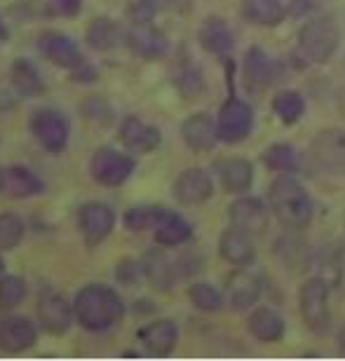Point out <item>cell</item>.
I'll list each match as a JSON object with an SVG mask.
<instances>
[{
  "label": "cell",
  "instance_id": "obj_1",
  "mask_svg": "<svg viewBox=\"0 0 345 361\" xmlns=\"http://www.w3.org/2000/svg\"><path fill=\"white\" fill-rule=\"evenodd\" d=\"M270 212L289 230H303L313 221V200L303 185L291 176H279L268 190Z\"/></svg>",
  "mask_w": 345,
  "mask_h": 361
},
{
  "label": "cell",
  "instance_id": "obj_2",
  "mask_svg": "<svg viewBox=\"0 0 345 361\" xmlns=\"http://www.w3.org/2000/svg\"><path fill=\"white\" fill-rule=\"evenodd\" d=\"M75 319L90 331H104L118 324L125 314V302L109 286H85L73 300Z\"/></svg>",
  "mask_w": 345,
  "mask_h": 361
},
{
  "label": "cell",
  "instance_id": "obj_3",
  "mask_svg": "<svg viewBox=\"0 0 345 361\" xmlns=\"http://www.w3.org/2000/svg\"><path fill=\"white\" fill-rule=\"evenodd\" d=\"M298 49L310 63H327L332 59L339 49V26L334 19L322 17L308 21L298 33Z\"/></svg>",
  "mask_w": 345,
  "mask_h": 361
},
{
  "label": "cell",
  "instance_id": "obj_4",
  "mask_svg": "<svg viewBox=\"0 0 345 361\" xmlns=\"http://www.w3.org/2000/svg\"><path fill=\"white\" fill-rule=\"evenodd\" d=\"M298 310L305 326L315 334H325L332 326L327 279H308L298 291Z\"/></svg>",
  "mask_w": 345,
  "mask_h": 361
},
{
  "label": "cell",
  "instance_id": "obj_5",
  "mask_svg": "<svg viewBox=\"0 0 345 361\" xmlns=\"http://www.w3.org/2000/svg\"><path fill=\"white\" fill-rule=\"evenodd\" d=\"M310 157L315 164L334 176H345V132L325 129L317 132L310 143Z\"/></svg>",
  "mask_w": 345,
  "mask_h": 361
},
{
  "label": "cell",
  "instance_id": "obj_6",
  "mask_svg": "<svg viewBox=\"0 0 345 361\" xmlns=\"http://www.w3.org/2000/svg\"><path fill=\"white\" fill-rule=\"evenodd\" d=\"M90 171L97 183H102L106 188H115V185H122L132 176L134 160L115 148H99L97 153L92 155Z\"/></svg>",
  "mask_w": 345,
  "mask_h": 361
},
{
  "label": "cell",
  "instance_id": "obj_7",
  "mask_svg": "<svg viewBox=\"0 0 345 361\" xmlns=\"http://www.w3.org/2000/svg\"><path fill=\"white\" fill-rule=\"evenodd\" d=\"M251 127H254V113H251L249 104H244L240 99H228L221 106L217 118L219 141L240 143L251 134Z\"/></svg>",
  "mask_w": 345,
  "mask_h": 361
},
{
  "label": "cell",
  "instance_id": "obj_8",
  "mask_svg": "<svg viewBox=\"0 0 345 361\" xmlns=\"http://www.w3.org/2000/svg\"><path fill=\"white\" fill-rule=\"evenodd\" d=\"M31 132L47 153H61L68 143V125L61 113L52 108H40L31 118Z\"/></svg>",
  "mask_w": 345,
  "mask_h": 361
},
{
  "label": "cell",
  "instance_id": "obj_9",
  "mask_svg": "<svg viewBox=\"0 0 345 361\" xmlns=\"http://www.w3.org/2000/svg\"><path fill=\"white\" fill-rule=\"evenodd\" d=\"M113 226H115V216L111 212V207H106L104 202H87L78 212V228H80L83 240L90 249L102 244L111 235Z\"/></svg>",
  "mask_w": 345,
  "mask_h": 361
},
{
  "label": "cell",
  "instance_id": "obj_10",
  "mask_svg": "<svg viewBox=\"0 0 345 361\" xmlns=\"http://www.w3.org/2000/svg\"><path fill=\"white\" fill-rule=\"evenodd\" d=\"M228 216H230V223L235 228H240L242 233H247L251 237L256 235H263L268 230V223H270V216H268V209L261 200L256 197H242V200H235L233 204L228 207Z\"/></svg>",
  "mask_w": 345,
  "mask_h": 361
},
{
  "label": "cell",
  "instance_id": "obj_11",
  "mask_svg": "<svg viewBox=\"0 0 345 361\" xmlns=\"http://www.w3.org/2000/svg\"><path fill=\"white\" fill-rule=\"evenodd\" d=\"M38 49L42 56H47L49 61H54L61 68H80L83 66V52L75 45L73 38L63 35L59 31H45L38 38Z\"/></svg>",
  "mask_w": 345,
  "mask_h": 361
},
{
  "label": "cell",
  "instance_id": "obj_12",
  "mask_svg": "<svg viewBox=\"0 0 345 361\" xmlns=\"http://www.w3.org/2000/svg\"><path fill=\"white\" fill-rule=\"evenodd\" d=\"M214 195V180L205 169H186L174 180V197L186 207H198Z\"/></svg>",
  "mask_w": 345,
  "mask_h": 361
},
{
  "label": "cell",
  "instance_id": "obj_13",
  "mask_svg": "<svg viewBox=\"0 0 345 361\" xmlns=\"http://www.w3.org/2000/svg\"><path fill=\"white\" fill-rule=\"evenodd\" d=\"M127 45L134 49L141 59H148V61H155V59H162L169 49V42L167 38L157 31V28L150 24V21H143V24H134L132 28L127 31Z\"/></svg>",
  "mask_w": 345,
  "mask_h": 361
},
{
  "label": "cell",
  "instance_id": "obj_14",
  "mask_svg": "<svg viewBox=\"0 0 345 361\" xmlns=\"http://www.w3.org/2000/svg\"><path fill=\"white\" fill-rule=\"evenodd\" d=\"M275 61L261 47H251L244 54V85L251 92H265L275 82Z\"/></svg>",
  "mask_w": 345,
  "mask_h": 361
},
{
  "label": "cell",
  "instance_id": "obj_15",
  "mask_svg": "<svg viewBox=\"0 0 345 361\" xmlns=\"http://www.w3.org/2000/svg\"><path fill=\"white\" fill-rule=\"evenodd\" d=\"M120 141L125 143L127 150L132 153H150L160 146L162 136H160V129L153 127V125H146L141 122L139 118H125L120 125Z\"/></svg>",
  "mask_w": 345,
  "mask_h": 361
},
{
  "label": "cell",
  "instance_id": "obj_16",
  "mask_svg": "<svg viewBox=\"0 0 345 361\" xmlns=\"http://www.w3.org/2000/svg\"><path fill=\"white\" fill-rule=\"evenodd\" d=\"M181 136H183L186 146L190 150H195V153H210L219 141L217 125H214V120L207 113L190 115L181 125Z\"/></svg>",
  "mask_w": 345,
  "mask_h": 361
},
{
  "label": "cell",
  "instance_id": "obj_17",
  "mask_svg": "<svg viewBox=\"0 0 345 361\" xmlns=\"http://www.w3.org/2000/svg\"><path fill=\"white\" fill-rule=\"evenodd\" d=\"M73 317H75L73 305H68V300L61 298L59 293H45L38 302V319L49 334H63V331H68Z\"/></svg>",
  "mask_w": 345,
  "mask_h": 361
},
{
  "label": "cell",
  "instance_id": "obj_18",
  "mask_svg": "<svg viewBox=\"0 0 345 361\" xmlns=\"http://www.w3.org/2000/svg\"><path fill=\"white\" fill-rule=\"evenodd\" d=\"M219 251L230 265H237V268H247L256 258V247H254V242H251V235L242 233V230L235 226L228 228L226 233L221 235Z\"/></svg>",
  "mask_w": 345,
  "mask_h": 361
},
{
  "label": "cell",
  "instance_id": "obj_19",
  "mask_svg": "<svg viewBox=\"0 0 345 361\" xmlns=\"http://www.w3.org/2000/svg\"><path fill=\"white\" fill-rule=\"evenodd\" d=\"M258 298H261V281L256 274L240 270L228 279V300L235 312L254 307Z\"/></svg>",
  "mask_w": 345,
  "mask_h": 361
},
{
  "label": "cell",
  "instance_id": "obj_20",
  "mask_svg": "<svg viewBox=\"0 0 345 361\" xmlns=\"http://www.w3.org/2000/svg\"><path fill=\"white\" fill-rule=\"evenodd\" d=\"M35 326L26 317H5L0 322V348L7 352H24L35 343Z\"/></svg>",
  "mask_w": 345,
  "mask_h": 361
},
{
  "label": "cell",
  "instance_id": "obj_21",
  "mask_svg": "<svg viewBox=\"0 0 345 361\" xmlns=\"http://www.w3.org/2000/svg\"><path fill=\"white\" fill-rule=\"evenodd\" d=\"M139 341L146 345L150 355L167 357L169 352L176 348L178 329H176V324L169 322V319L153 322V324H148V326H143L139 331Z\"/></svg>",
  "mask_w": 345,
  "mask_h": 361
},
{
  "label": "cell",
  "instance_id": "obj_22",
  "mask_svg": "<svg viewBox=\"0 0 345 361\" xmlns=\"http://www.w3.org/2000/svg\"><path fill=\"white\" fill-rule=\"evenodd\" d=\"M198 38L200 45L212 54H228L235 45L233 33H230L228 24L221 17H207L202 26H200Z\"/></svg>",
  "mask_w": 345,
  "mask_h": 361
},
{
  "label": "cell",
  "instance_id": "obj_23",
  "mask_svg": "<svg viewBox=\"0 0 345 361\" xmlns=\"http://www.w3.org/2000/svg\"><path fill=\"white\" fill-rule=\"evenodd\" d=\"M193 235V228L190 223L178 216L176 212H169L164 209L160 221L155 226V242L162 244V247H178V244L188 242Z\"/></svg>",
  "mask_w": 345,
  "mask_h": 361
},
{
  "label": "cell",
  "instance_id": "obj_24",
  "mask_svg": "<svg viewBox=\"0 0 345 361\" xmlns=\"http://www.w3.org/2000/svg\"><path fill=\"white\" fill-rule=\"evenodd\" d=\"M247 329H249V334L256 338V341L277 343L279 338L284 336V319L275 312V310L258 307V310H254V312L249 314Z\"/></svg>",
  "mask_w": 345,
  "mask_h": 361
},
{
  "label": "cell",
  "instance_id": "obj_25",
  "mask_svg": "<svg viewBox=\"0 0 345 361\" xmlns=\"http://www.w3.org/2000/svg\"><path fill=\"white\" fill-rule=\"evenodd\" d=\"M217 174L226 192H247L254 183V169L247 160L233 157V160H221L217 164Z\"/></svg>",
  "mask_w": 345,
  "mask_h": 361
},
{
  "label": "cell",
  "instance_id": "obj_26",
  "mask_svg": "<svg viewBox=\"0 0 345 361\" xmlns=\"http://www.w3.org/2000/svg\"><path fill=\"white\" fill-rule=\"evenodd\" d=\"M242 17L254 26H277L284 19L282 0H242Z\"/></svg>",
  "mask_w": 345,
  "mask_h": 361
},
{
  "label": "cell",
  "instance_id": "obj_27",
  "mask_svg": "<svg viewBox=\"0 0 345 361\" xmlns=\"http://www.w3.org/2000/svg\"><path fill=\"white\" fill-rule=\"evenodd\" d=\"M10 78H12V87L19 94H24V97H38V94L45 92V82H42L40 71L28 59L14 61L10 68Z\"/></svg>",
  "mask_w": 345,
  "mask_h": 361
},
{
  "label": "cell",
  "instance_id": "obj_28",
  "mask_svg": "<svg viewBox=\"0 0 345 361\" xmlns=\"http://www.w3.org/2000/svg\"><path fill=\"white\" fill-rule=\"evenodd\" d=\"M181 265V261H171L164 254H150L146 258V263H143V268H146V277L153 281L157 288H171V284L176 281V268Z\"/></svg>",
  "mask_w": 345,
  "mask_h": 361
},
{
  "label": "cell",
  "instance_id": "obj_29",
  "mask_svg": "<svg viewBox=\"0 0 345 361\" xmlns=\"http://www.w3.org/2000/svg\"><path fill=\"white\" fill-rule=\"evenodd\" d=\"M122 38L120 26L113 19H95L92 26L87 28V42L99 52H111L118 47V42Z\"/></svg>",
  "mask_w": 345,
  "mask_h": 361
},
{
  "label": "cell",
  "instance_id": "obj_30",
  "mask_svg": "<svg viewBox=\"0 0 345 361\" xmlns=\"http://www.w3.org/2000/svg\"><path fill=\"white\" fill-rule=\"evenodd\" d=\"M5 190H10L14 197H31V195H40L45 190V183L26 167H10Z\"/></svg>",
  "mask_w": 345,
  "mask_h": 361
},
{
  "label": "cell",
  "instance_id": "obj_31",
  "mask_svg": "<svg viewBox=\"0 0 345 361\" xmlns=\"http://www.w3.org/2000/svg\"><path fill=\"white\" fill-rule=\"evenodd\" d=\"M263 162L268 164L270 169L282 171V174H291V171L298 169V155L296 150L286 143H275L263 153Z\"/></svg>",
  "mask_w": 345,
  "mask_h": 361
},
{
  "label": "cell",
  "instance_id": "obj_32",
  "mask_svg": "<svg viewBox=\"0 0 345 361\" xmlns=\"http://www.w3.org/2000/svg\"><path fill=\"white\" fill-rule=\"evenodd\" d=\"M272 108H275V113L279 115V120L291 125V122H296L301 115H303L305 101L298 92H279L275 101H272Z\"/></svg>",
  "mask_w": 345,
  "mask_h": 361
},
{
  "label": "cell",
  "instance_id": "obj_33",
  "mask_svg": "<svg viewBox=\"0 0 345 361\" xmlns=\"http://www.w3.org/2000/svg\"><path fill=\"white\" fill-rule=\"evenodd\" d=\"M164 209L162 207H134L125 214V228L132 233H143V230H155Z\"/></svg>",
  "mask_w": 345,
  "mask_h": 361
},
{
  "label": "cell",
  "instance_id": "obj_34",
  "mask_svg": "<svg viewBox=\"0 0 345 361\" xmlns=\"http://www.w3.org/2000/svg\"><path fill=\"white\" fill-rule=\"evenodd\" d=\"M188 295H190L193 305H195L198 310H202V312H219V310L224 307V298H221V293L210 284H193Z\"/></svg>",
  "mask_w": 345,
  "mask_h": 361
},
{
  "label": "cell",
  "instance_id": "obj_35",
  "mask_svg": "<svg viewBox=\"0 0 345 361\" xmlns=\"http://www.w3.org/2000/svg\"><path fill=\"white\" fill-rule=\"evenodd\" d=\"M24 237V223L14 214H0V251L14 249Z\"/></svg>",
  "mask_w": 345,
  "mask_h": 361
},
{
  "label": "cell",
  "instance_id": "obj_36",
  "mask_svg": "<svg viewBox=\"0 0 345 361\" xmlns=\"http://www.w3.org/2000/svg\"><path fill=\"white\" fill-rule=\"evenodd\" d=\"M26 298V281L21 277L0 279V310H12Z\"/></svg>",
  "mask_w": 345,
  "mask_h": 361
},
{
  "label": "cell",
  "instance_id": "obj_37",
  "mask_svg": "<svg viewBox=\"0 0 345 361\" xmlns=\"http://www.w3.org/2000/svg\"><path fill=\"white\" fill-rule=\"evenodd\" d=\"M174 85L176 90L183 94V97H198L200 92L205 90V82H202V73L195 68V66H181L174 73Z\"/></svg>",
  "mask_w": 345,
  "mask_h": 361
},
{
  "label": "cell",
  "instance_id": "obj_38",
  "mask_svg": "<svg viewBox=\"0 0 345 361\" xmlns=\"http://www.w3.org/2000/svg\"><path fill=\"white\" fill-rule=\"evenodd\" d=\"M83 113H85V118L92 120V122H97V125H111L113 122V111H111V106L106 104V101L102 97H92L85 101V106H83Z\"/></svg>",
  "mask_w": 345,
  "mask_h": 361
},
{
  "label": "cell",
  "instance_id": "obj_39",
  "mask_svg": "<svg viewBox=\"0 0 345 361\" xmlns=\"http://www.w3.org/2000/svg\"><path fill=\"white\" fill-rule=\"evenodd\" d=\"M157 12L155 0H132L129 3V17L134 24H143V21H153Z\"/></svg>",
  "mask_w": 345,
  "mask_h": 361
},
{
  "label": "cell",
  "instance_id": "obj_40",
  "mask_svg": "<svg viewBox=\"0 0 345 361\" xmlns=\"http://www.w3.org/2000/svg\"><path fill=\"white\" fill-rule=\"evenodd\" d=\"M143 277H146V268H143L141 263L136 261H122L120 268H118V279L122 281V284H136V281H141Z\"/></svg>",
  "mask_w": 345,
  "mask_h": 361
},
{
  "label": "cell",
  "instance_id": "obj_41",
  "mask_svg": "<svg viewBox=\"0 0 345 361\" xmlns=\"http://www.w3.org/2000/svg\"><path fill=\"white\" fill-rule=\"evenodd\" d=\"M49 10L59 17H75L83 10V0H47Z\"/></svg>",
  "mask_w": 345,
  "mask_h": 361
},
{
  "label": "cell",
  "instance_id": "obj_42",
  "mask_svg": "<svg viewBox=\"0 0 345 361\" xmlns=\"http://www.w3.org/2000/svg\"><path fill=\"white\" fill-rule=\"evenodd\" d=\"M5 185H7V169L0 167V192L5 190Z\"/></svg>",
  "mask_w": 345,
  "mask_h": 361
},
{
  "label": "cell",
  "instance_id": "obj_43",
  "mask_svg": "<svg viewBox=\"0 0 345 361\" xmlns=\"http://www.w3.org/2000/svg\"><path fill=\"white\" fill-rule=\"evenodd\" d=\"M0 38H7V31L3 28V24H0Z\"/></svg>",
  "mask_w": 345,
  "mask_h": 361
},
{
  "label": "cell",
  "instance_id": "obj_44",
  "mask_svg": "<svg viewBox=\"0 0 345 361\" xmlns=\"http://www.w3.org/2000/svg\"><path fill=\"white\" fill-rule=\"evenodd\" d=\"M341 348H345V331H341Z\"/></svg>",
  "mask_w": 345,
  "mask_h": 361
},
{
  "label": "cell",
  "instance_id": "obj_45",
  "mask_svg": "<svg viewBox=\"0 0 345 361\" xmlns=\"http://www.w3.org/2000/svg\"><path fill=\"white\" fill-rule=\"evenodd\" d=\"M3 268H5V263H3V258H0V272H3Z\"/></svg>",
  "mask_w": 345,
  "mask_h": 361
}]
</instances>
